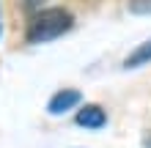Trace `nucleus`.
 I'll list each match as a JSON object with an SVG mask.
<instances>
[{
	"label": "nucleus",
	"instance_id": "f257e3e1",
	"mask_svg": "<svg viewBox=\"0 0 151 148\" xmlns=\"http://www.w3.org/2000/svg\"><path fill=\"white\" fill-rule=\"evenodd\" d=\"M72 25H74V16L66 8H44V11H36L30 25H28V41H33V44L52 41V39L63 36L66 30H72Z\"/></svg>",
	"mask_w": 151,
	"mask_h": 148
},
{
	"label": "nucleus",
	"instance_id": "f03ea898",
	"mask_svg": "<svg viewBox=\"0 0 151 148\" xmlns=\"http://www.w3.org/2000/svg\"><path fill=\"white\" fill-rule=\"evenodd\" d=\"M74 124L83 126V129H102L104 124H107V115H104L102 107H96V104H88V107H83L74 115Z\"/></svg>",
	"mask_w": 151,
	"mask_h": 148
},
{
	"label": "nucleus",
	"instance_id": "7ed1b4c3",
	"mask_svg": "<svg viewBox=\"0 0 151 148\" xmlns=\"http://www.w3.org/2000/svg\"><path fill=\"white\" fill-rule=\"evenodd\" d=\"M83 99V93L80 91H74V88H66V91H58L55 96L50 99V104H47V110L52 112V115H60V112H66V110H72L74 104Z\"/></svg>",
	"mask_w": 151,
	"mask_h": 148
},
{
	"label": "nucleus",
	"instance_id": "20e7f679",
	"mask_svg": "<svg viewBox=\"0 0 151 148\" xmlns=\"http://www.w3.org/2000/svg\"><path fill=\"white\" fill-rule=\"evenodd\" d=\"M151 60V41H146V44H140L137 49H132L129 52V58L124 60V66L127 69H135V66H143Z\"/></svg>",
	"mask_w": 151,
	"mask_h": 148
},
{
	"label": "nucleus",
	"instance_id": "39448f33",
	"mask_svg": "<svg viewBox=\"0 0 151 148\" xmlns=\"http://www.w3.org/2000/svg\"><path fill=\"white\" fill-rule=\"evenodd\" d=\"M132 14H151V0H129Z\"/></svg>",
	"mask_w": 151,
	"mask_h": 148
}]
</instances>
